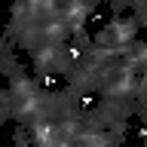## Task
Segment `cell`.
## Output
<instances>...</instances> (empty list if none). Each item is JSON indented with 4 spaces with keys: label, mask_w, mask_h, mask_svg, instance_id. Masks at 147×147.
<instances>
[]
</instances>
